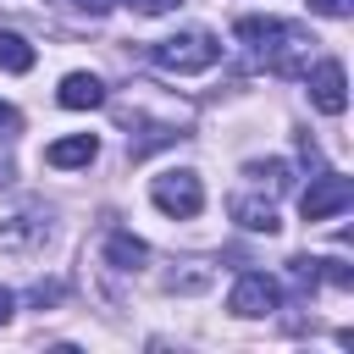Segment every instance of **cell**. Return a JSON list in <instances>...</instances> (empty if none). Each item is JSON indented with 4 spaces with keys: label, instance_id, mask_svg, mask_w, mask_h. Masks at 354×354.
Returning a JSON list of instances; mask_svg holds the SVG:
<instances>
[{
    "label": "cell",
    "instance_id": "1",
    "mask_svg": "<svg viewBox=\"0 0 354 354\" xmlns=\"http://www.w3.org/2000/svg\"><path fill=\"white\" fill-rule=\"evenodd\" d=\"M238 44L266 66V72H277V77H299L304 66H310V33L299 28V22H282V17H238Z\"/></svg>",
    "mask_w": 354,
    "mask_h": 354
},
{
    "label": "cell",
    "instance_id": "2",
    "mask_svg": "<svg viewBox=\"0 0 354 354\" xmlns=\"http://www.w3.org/2000/svg\"><path fill=\"white\" fill-rule=\"evenodd\" d=\"M149 55H155V66H160V72L188 77V72H210V66L221 61V39H216V33H205V28H188V33L160 39Z\"/></svg>",
    "mask_w": 354,
    "mask_h": 354
},
{
    "label": "cell",
    "instance_id": "3",
    "mask_svg": "<svg viewBox=\"0 0 354 354\" xmlns=\"http://www.w3.org/2000/svg\"><path fill=\"white\" fill-rule=\"evenodd\" d=\"M149 199H155V210L160 216H171V221H188V216H199L205 210V183H199V171H160L155 183H149Z\"/></svg>",
    "mask_w": 354,
    "mask_h": 354
},
{
    "label": "cell",
    "instance_id": "4",
    "mask_svg": "<svg viewBox=\"0 0 354 354\" xmlns=\"http://www.w3.org/2000/svg\"><path fill=\"white\" fill-rule=\"evenodd\" d=\"M348 205H354V183H348L343 171H321V177H310V188L299 194V216H304V221L343 216Z\"/></svg>",
    "mask_w": 354,
    "mask_h": 354
},
{
    "label": "cell",
    "instance_id": "5",
    "mask_svg": "<svg viewBox=\"0 0 354 354\" xmlns=\"http://www.w3.org/2000/svg\"><path fill=\"white\" fill-rule=\"evenodd\" d=\"M227 310H232V315H243V321L282 310V288H277V277H266V271H243V277L232 282V299H227Z\"/></svg>",
    "mask_w": 354,
    "mask_h": 354
},
{
    "label": "cell",
    "instance_id": "6",
    "mask_svg": "<svg viewBox=\"0 0 354 354\" xmlns=\"http://www.w3.org/2000/svg\"><path fill=\"white\" fill-rule=\"evenodd\" d=\"M310 100L326 111V116H343V105H348V83H343V61H321L315 72H310Z\"/></svg>",
    "mask_w": 354,
    "mask_h": 354
},
{
    "label": "cell",
    "instance_id": "7",
    "mask_svg": "<svg viewBox=\"0 0 354 354\" xmlns=\"http://www.w3.org/2000/svg\"><path fill=\"white\" fill-rule=\"evenodd\" d=\"M227 210H232V221H238L243 232H266V238H271V232L282 227V221H277V205H271V199H254V194H232Z\"/></svg>",
    "mask_w": 354,
    "mask_h": 354
},
{
    "label": "cell",
    "instance_id": "8",
    "mask_svg": "<svg viewBox=\"0 0 354 354\" xmlns=\"http://www.w3.org/2000/svg\"><path fill=\"white\" fill-rule=\"evenodd\" d=\"M127 127H133V133H127V155H133V160H144L149 149H166V144H177V138H183L171 122H144V116H127Z\"/></svg>",
    "mask_w": 354,
    "mask_h": 354
},
{
    "label": "cell",
    "instance_id": "9",
    "mask_svg": "<svg viewBox=\"0 0 354 354\" xmlns=\"http://www.w3.org/2000/svg\"><path fill=\"white\" fill-rule=\"evenodd\" d=\"M94 155H100V138H94V133H72V138H55V144L44 149V166L72 171V166H88Z\"/></svg>",
    "mask_w": 354,
    "mask_h": 354
},
{
    "label": "cell",
    "instance_id": "10",
    "mask_svg": "<svg viewBox=\"0 0 354 354\" xmlns=\"http://www.w3.org/2000/svg\"><path fill=\"white\" fill-rule=\"evenodd\" d=\"M144 260H149V243H144V238H133V232H122V227L105 232V266H111V271H144Z\"/></svg>",
    "mask_w": 354,
    "mask_h": 354
},
{
    "label": "cell",
    "instance_id": "11",
    "mask_svg": "<svg viewBox=\"0 0 354 354\" xmlns=\"http://www.w3.org/2000/svg\"><path fill=\"white\" fill-rule=\"evenodd\" d=\"M55 100H61L66 111H94V105H105V83H100L94 72H66Z\"/></svg>",
    "mask_w": 354,
    "mask_h": 354
},
{
    "label": "cell",
    "instance_id": "12",
    "mask_svg": "<svg viewBox=\"0 0 354 354\" xmlns=\"http://www.w3.org/2000/svg\"><path fill=\"white\" fill-rule=\"evenodd\" d=\"M50 227L39 221V210H6L0 216V249H28V243H39Z\"/></svg>",
    "mask_w": 354,
    "mask_h": 354
},
{
    "label": "cell",
    "instance_id": "13",
    "mask_svg": "<svg viewBox=\"0 0 354 354\" xmlns=\"http://www.w3.org/2000/svg\"><path fill=\"white\" fill-rule=\"evenodd\" d=\"M0 72H33V44L11 28H0Z\"/></svg>",
    "mask_w": 354,
    "mask_h": 354
},
{
    "label": "cell",
    "instance_id": "14",
    "mask_svg": "<svg viewBox=\"0 0 354 354\" xmlns=\"http://www.w3.org/2000/svg\"><path fill=\"white\" fill-rule=\"evenodd\" d=\"M243 177H254V183H260V188H271V194H282V188L293 183L288 160H254V166H243Z\"/></svg>",
    "mask_w": 354,
    "mask_h": 354
},
{
    "label": "cell",
    "instance_id": "15",
    "mask_svg": "<svg viewBox=\"0 0 354 354\" xmlns=\"http://www.w3.org/2000/svg\"><path fill=\"white\" fill-rule=\"evenodd\" d=\"M205 282H210V271H205V266H194V271H171V282H166V288H171V293H199Z\"/></svg>",
    "mask_w": 354,
    "mask_h": 354
},
{
    "label": "cell",
    "instance_id": "16",
    "mask_svg": "<svg viewBox=\"0 0 354 354\" xmlns=\"http://www.w3.org/2000/svg\"><path fill=\"white\" fill-rule=\"evenodd\" d=\"M348 6H354V0H310L315 17H348Z\"/></svg>",
    "mask_w": 354,
    "mask_h": 354
},
{
    "label": "cell",
    "instance_id": "17",
    "mask_svg": "<svg viewBox=\"0 0 354 354\" xmlns=\"http://www.w3.org/2000/svg\"><path fill=\"white\" fill-rule=\"evenodd\" d=\"M138 17H160V11H171V6H183V0H127Z\"/></svg>",
    "mask_w": 354,
    "mask_h": 354
},
{
    "label": "cell",
    "instance_id": "18",
    "mask_svg": "<svg viewBox=\"0 0 354 354\" xmlns=\"http://www.w3.org/2000/svg\"><path fill=\"white\" fill-rule=\"evenodd\" d=\"M72 6H77V11H88V17H105L116 0H72Z\"/></svg>",
    "mask_w": 354,
    "mask_h": 354
},
{
    "label": "cell",
    "instance_id": "19",
    "mask_svg": "<svg viewBox=\"0 0 354 354\" xmlns=\"http://www.w3.org/2000/svg\"><path fill=\"white\" fill-rule=\"evenodd\" d=\"M17 122H22V116H17V111L0 100V133H17Z\"/></svg>",
    "mask_w": 354,
    "mask_h": 354
},
{
    "label": "cell",
    "instance_id": "20",
    "mask_svg": "<svg viewBox=\"0 0 354 354\" xmlns=\"http://www.w3.org/2000/svg\"><path fill=\"white\" fill-rule=\"evenodd\" d=\"M11 304H17V299H11V288H0V326L11 321Z\"/></svg>",
    "mask_w": 354,
    "mask_h": 354
},
{
    "label": "cell",
    "instance_id": "21",
    "mask_svg": "<svg viewBox=\"0 0 354 354\" xmlns=\"http://www.w3.org/2000/svg\"><path fill=\"white\" fill-rule=\"evenodd\" d=\"M0 183H11V160H0Z\"/></svg>",
    "mask_w": 354,
    "mask_h": 354
}]
</instances>
